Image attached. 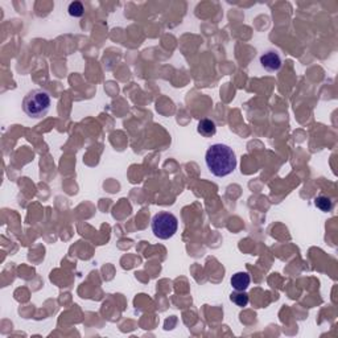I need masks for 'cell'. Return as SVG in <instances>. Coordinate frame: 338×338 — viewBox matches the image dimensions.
Returning a JSON list of instances; mask_svg holds the SVG:
<instances>
[{"mask_svg": "<svg viewBox=\"0 0 338 338\" xmlns=\"http://www.w3.org/2000/svg\"><path fill=\"white\" fill-rule=\"evenodd\" d=\"M205 163L208 169L215 177H226L237 168V156L231 147L217 143L208 148Z\"/></svg>", "mask_w": 338, "mask_h": 338, "instance_id": "1", "label": "cell"}, {"mask_svg": "<svg viewBox=\"0 0 338 338\" xmlns=\"http://www.w3.org/2000/svg\"><path fill=\"white\" fill-rule=\"evenodd\" d=\"M52 106V98L44 89L31 90L23 99V110L32 119H42L46 117Z\"/></svg>", "mask_w": 338, "mask_h": 338, "instance_id": "2", "label": "cell"}, {"mask_svg": "<svg viewBox=\"0 0 338 338\" xmlns=\"http://www.w3.org/2000/svg\"><path fill=\"white\" fill-rule=\"evenodd\" d=\"M153 235L159 239H169L177 233L178 219L170 211H159L155 214L151 222Z\"/></svg>", "mask_w": 338, "mask_h": 338, "instance_id": "3", "label": "cell"}, {"mask_svg": "<svg viewBox=\"0 0 338 338\" xmlns=\"http://www.w3.org/2000/svg\"><path fill=\"white\" fill-rule=\"evenodd\" d=\"M260 65L267 72H279L282 69V57L276 50H267L260 56Z\"/></svg>", "mask_w": 338, "mask_h": 338, "instance_id": "4", "label": "cell"}, {"mask_svg": "<svg viewBox=\"0 0 338 338\" xmlns=\"http://www.w3.org/2000/svg\"><path fill=\"white\" fill-rule=\"evenodd\" d=\"M197 131L204 137H211L217 133V125H215V122L209 119V118H204L198 123Z\"/></svg>", "mask_w": 338, "mask_h": 338, "instance_id": "5", "label": "cell"}, {"mask_svg": "<svg viewBox=\"0 0 338 338\" xmlns=\"http://www.w3.org/2000/svg\"><path fill=\"white\" fill-rule=\"evenodd\" d=\"M251 278L247 272H237L231 278V286L235 291H246L249 288Z\"/></svg>", "mask_w": 338, "mask_h": 338, "instance_id": "6", "label": "cell"}, {"mask_svg": "<svg viewBox=\"0 0 338 338\" xmlns=\"http://www.w3.org/2000/svg\"><path fill=\"white\" fill-rule=\"evenodd\" d=\"M314 206H316L318 210L324 211V213H329V211L333 210L334 202L332 201V198L330 197L321 194V196H317V197L314 198Z\"/></svg>", "mask_w": 338, "mask_h": 338, "instance_id": "7", "label": "cell"}, {"mask_svg": "<svg viewBox=\"0 0 338 338\" xmlns=\"http://www.w3.org/2000/svg\"><path fill=\"white\" fill-rule=\"evenodd\" d=\"M230 300L239 308H245L249 304L250 297L249 295L246 294V291H235L230 295Z\"/></svg>", "mask_w": 338, "mask_h": 338, "instance_id": "8", "label": "cell"}, {"mask_svg": "<svg viewBox=\"0 0 338 338\" xmlns=\"http://www.w3.org/2000/svg\"><path fill=\"white\" fill-rule=\"evenodd\" d=\"M68 12L72 17H81L84 16V7L81 1H72L68 7Z\"/></svg>", "mask_w": 338, "mask_h": 338, "instance_id": "9", "label": "cell"}]
</instances>
